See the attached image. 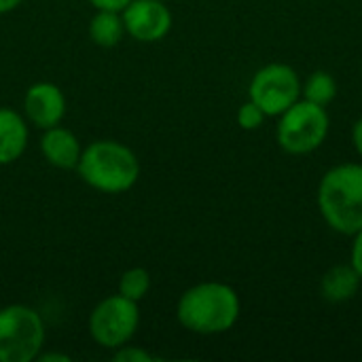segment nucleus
Masks as SVG:
<instances>
[{"instance_id": "nucleus-1", "label": "nucleus", "mask_w": 362, "mask_h": 362, "mask_svg": "<svg viewBox=\"0 0 362 362\" xmlns=\"http://www.w3.org/2000/svg\"><path fill=\"white\" fill-rule=\"evenodd\" d=\"M240 295L223 282H202L182 293L176 305L178 322L197 335H221L240 318Z\"/></svg>"}, {"instance_id": "nucleus-2", "label": "nucleus", "mask_w": 362, "mask_h": 362, "mask_svg": "<svg viewBox=\"0 0 362 362\" xmlns=\"http://www.w3.org/2000/svg\"><path fill=\"white\" fill-rule=\"evenodd\" d=\"M318 208L325 223L341 233L362 229V165L341 163L331 168L318 185Z\"/></svg>"}, {"instance_id": "nucleus-3", "label": "nucleus", "mask_w": 362, "mask_h": 362, "mask_svg": "<svg viewBox=\"0 0 362 362\" xmlns=\"http://www.w3.org/2000/svg\"><path fill=\"white\" fill-rule=\"evenodd\" d=\"M76 172L85 185L100 193H125L140 176L136 153L115 140H95L81 153Z\"/></svg>"}, {"instance_id": "nucleus-4", "label": "nucleus", "mask_w": 362, "mask_h": 362, "mask_svg": "<svg viewBox=\"0 0 362 362\" xmlns=\"http://www.w3.org/2000/svg\"><path fill=\"white\" fill-rule=\"evenodd\" d=\"M331 129V117L327 106L310 100H297L280 115L276 138L282 151L288 155H308L322 146Z\"/></svg>"}, {"instance_id": "nucleus-5", "label": "nucleus", "mask_w": 362, "mask_h": 362, "mask_svg": "<svg viewBox=\"0 0 362 362\" xmlns=\"http://www.w3.org/2000/svg\"><path fill=\"white\" fill-rule=\"evenodd\" d=\"M45 344L40 314L21 303L0 310V362H32Z\"/></svg>"}, {"instance_id": "nucleus-6", "label": "nucleus", "mask_w": 362, "mask_h": 362, "mask_svg": "<svg viewBox=\"0 0 362 362\" xmlns=\"http://www.w3.org/2000/svg\"><path fill=\"white\" fill-rule=\"evenodd\" d=\"M140 325L138 303L123 295L102 299L89 316V333L102 348L117 350L132 341Z\"/></svg>"}, {"instance_id": "nucleus-7", "label": "nucleus", "mask_w": 362, "mask_h": 362, "mask_svg": "<svg viewBox=\"0 0 362 362\" xmlns=\"http://www.w3.org/2000/svg\"><path fill=\"white\" fill-rule=\"evenodd\" d=\"M301 78L293 66L274 62L255 72L248 95L265 117H280L301 98Z\"/></svg>"}, {"instance_id": "nucleus-8", "label": "nucleus", "mask_w": 362, "mask_h": 362, "mask_svg": "<svg viewBox=\"0 0 362 362\" xmlns=\"http://www.w3.org/2000/svg\"><path fill=\"white\" fill-rule=\"evenodd\" d=\"M121 19L125 32L140 42H157L172 30V13L165 0H132L121 11Z\"/></svg>"}, {"instance_id": "nucleus-9", "label": "nucleus", "mask_w": 362, "mask_h": 362, "mask_svg": "<svg viewBox=\"0 0 362 362\" xmlns=\"http://www.w3.org/2000/svg\"><path fill=\"white\" fill-rule=\"evenodd\" d=\"M23 108L36 127L49 129L62 123L66 115V98L64 91L53 83H34L25 91Z\"/></svg>"}, {"instance_id": "nucleus-10", "label": "nucleus", "mask_w": 362, "mask_h": 362, "mask_svg": "<svg viewBox=\"0 0 362 362\" xmlns=\"http://www.w3.org/2000/svg\"><path fill=\"white\" fill-rule=\"evenodd\" d=\"M40 153L47 159V163H51L53 168L76 170L83 146L70 129L55 125V127L45 129L40 138Z\"/></svg>"}, {"instance_id": "nucleus-11", "label": "nucleus", "mask_w": 362, "mask_h": 362, "mask_svg": "<svg viewBox=\"0 0 362 362\" xmlns=\"http://www.w3.org/2000/svg\"><path fill=\"white\" fill-rule=\"evenodd\" d=\"M28 146V125L13 108L0 106V165L15 163Z\"/></svg>"}, {"instance_id": "nucleus-12", "label": "nucleus", "mask_w": 362, "mask_h": 362, "mask_svg": "<svg viewBox=\"0 0 362 362\" xmlns=\"http://www.w3.org/2000/svg\"><path fill=\"white\" fill-rule=\"evenodd\" d=\"M361 276L358 272L352 267V263H341V265H333L320 282V293L325 297V301L329 303H346L350 299L356 297L358 288H361Z\"/></svg>"}, {"instance_id": "nucleus-13", "label": "nucleus", "mask_w": 362, "mask_h": 362, "mask_svg": "<svg viewBox=\"0 0 362 362\" xmlns=\"http://www.w3.org/2000/svg\"><path fill=\"white\" fill-rule=\"evenodd\" d=\"M123 32H125V25H123L121 13L117 11H98L89 21V36L93 45L102 49L117 47L123 38Z\"/></svg>"}, {"instance_id": "nucleus-14", "label": "nucleus", "mask_w": 362, "mask_h": 362, "mask_svg": "<svg viewBox=\"0 0 362 362\" xmlns=\"http://www.w3.org/2000/svg\"><path fill=\"white\" fill-rule=\"evenodd\" d=\"M301 95L314 104H320V106H329L335 95H337V83L335 78L325 72V70H316L314 74L308 76L305 85L301 87Z\"/></svg>"}, {"instance_id": "nucleus-15", "label": "nucleus", "mask_w": 362, "mask_h": 362, "mask_svg": "<svg viewBox=\"0 0 362 362\" xmlns=\"http://www.w3.org/2000/svg\"><path fill=\"white\" fill-rule=\"evenodd\" d=\"M151 291V274L144 267H132L127 269L119 280V295L132 301H142Z\"/></svg>"}, {"instance_id": "nucleus-16", "label": "nucleus", "mask_w": 362, "mask_h": 362, "mask_svg": "<svg viewBox=\"0 0 362 362\" xmlns=\"http://www.w3.org/2000/svg\"><path fill=\"white\" fill-rule=\"evenodd\" d=\"M263 121H265V112L252 100H248L246 104L240 106V110H238V125L242 129H246V132L259 129L263 125Z\"/></svg>"}, {"instance_id": "nucleus-17", "label": "nucleus", "mask_w": 362, "mask_h": 362, "mask_svg": "<svg viewBox=\"0 0 362 362\" xmlns=\"http://www.w3.org/2000/svg\"><path fill=\"white\" fill-rule=\"evenodd\" d=\"M115 361L117 362H151L153 356L142 350V348H134V346H121L117 348V354H115Z\"/></svg>"}, {"instance_id": "nucleus-18", "label": "nucleus", "mask_w": 362, "mask_h": 362, "mask_svg": "<svg viewBox=\"0 0 362 362\" xmlns=\"http://www.w3.org/2000/svg\"><path fill=\"white\" fill-rule=\"evenodd\" d=\"M350 263L352 267L358 272L362 280V229L354 233V244H352V252H350Z\"/></svg>"}, {"instance_id": "nucleus-19", "label": "nucleus", "mask_w": 362, "mask_h": 362, "mask_svg": "<svg viewBox=\"0 0 362 362\" xmlns=\"http://www.w3.org/2000/svg\"><path fill=\"white\" fill-rule=\"evenodd\" d=\"M91 6H95V11H117L121 13L132 0H89Z\"/></svg>"}, {"instance_id": "nucleus-20", "label": "nucleus", "mask_w": 362, "mask_h": 362, "mask_svg": "<svg viewBox=\"0 0 362 362\" xmlns=\"http://www.w3.org/2000/svg\"><path fill=\"white\" fill-rule=\"evenodd\" d=\"M352 142H354L356 153L362 157V117L354 123V127H352Z\"/></svg>"}, {"instance_id": "nucleus-21", "label": "nucleus", "mask_w": 362, "mask_h": 362, "mask_svg": "<svg viewBox=\"0 0 362 362\" xmlns=\"http://www.w3.org/2000/svg\"><path fill=\"white\" fill-rule=\"evenodd\" d=\"M21 2H23V0H0V15L15 11Z\"/></svg>"}, {"instance_id": "nucleus-22", "label": "nucleus", "mask_w": 362, "mask_h": 362, "mask_svg": "<svg viewBox=\"0 0 362 362\" xmlns=\"http://www.w3.org/2000/svg\"><path fill=\"white\" fill-rule=\"evenodd\" d=\"M38 361L40 362H51V361L70 362V356H66V354H38Z\"/></svg>"}]
</instances>
